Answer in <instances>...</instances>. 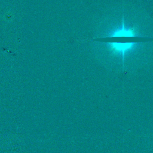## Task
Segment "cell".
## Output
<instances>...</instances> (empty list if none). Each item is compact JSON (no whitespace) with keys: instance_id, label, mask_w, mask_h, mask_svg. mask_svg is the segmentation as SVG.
Returning <instances> with one entry per match:
<instances>
[{"instance_id":"7a4b0ae2","label":"cell","mask_w":153,"mask_h":153,"mask_svg":"<svg viewBox=\"0 0 153 153\" xmlns=\"http://www.w3.org/2000/svg\"><path fill=\"white\" fill-rule=\"evenodd\" d=\"M115 12L97 25L96 37L100 38H132L153 40V22L142 12Z\"/></svg>"},{"instance_id":"6da1fadb","label":"cell","mask_w":153,"mask_h":153,"mask_svg":"<svg viewBox=\"0 0 153 153\" xmlns=\"http://www.w3.org/2000/svg\"><path fill=\"white\" fill-rule=\"evenodd\" d=\"M92 45L102 64L120 71H132L142 68L148 63L153 53L152 40L94 41Z\"/></svg>"}]
</instances>
